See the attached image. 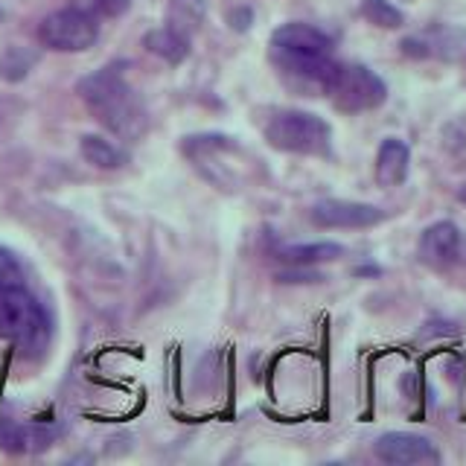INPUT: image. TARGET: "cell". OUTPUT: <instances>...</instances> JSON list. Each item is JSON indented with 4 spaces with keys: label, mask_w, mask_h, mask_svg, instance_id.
<instances>
[{
    "label": "cell",
    "mask_w": 466,
    "mask_h": 466,
    "mask_svg": "<svg viewBox=\"0 0 466 466\" xmlns=\"http://www.w3.org/2000/svg\"><path fill=\"white\" fill-rule=\"evenodd\" d=\"M266 140L289 155H329L332 128L324 116L309 111H280L266 126Z\"/></svg>",
    "instance_id": "cell-3"
},
{
    "label": "cell",
    "mask_w": 466,
    "mask_h": 466,
    "mask_svg": "<svg viewBox=\"0 0 466 466\" xmlns=\"http://www.w3.org/2000/svg\"><path fill=\"white\" fill-rule=\"evenodd\" d=\"M79 152L91 167L96 169H120L126 164V155L116 146L99 135H85L79 140Z\"/></svg>",
    "instance_id": "cell-13"
},
{
    "label": "cell",
    "mask_w": 466,
    "mask_h": 466,
    "mask_svg": "<svg viewBox=\"0 0 466 466\" xmlns=\"http://www.w3.org/2000/svg\"><path fill=\"white\" fill-rule=\"evenodd\" d=\"M76 94L111 135L123 140H137L146 131V114L140 108V99L114 70H96L91 76L79 79Z\"/></svg>",
    "instance_id": "cell-1"
},
{
    "label": "cell",
    "mask_w": 466,
    "mask_h": 466,
    "mask_svg": "<svg viewBox=\"0 0 466 466\" xmlns=\"http://www.w3.org/2000/svg\"><path fill=\"white\" fill-rule=\"evenodd\" d=\"M461 248H463V237H461V228L455 222H434L422 230L420 245H417V254L420 259L426 262L429 268L443 271L449 266H455L461 259Z\"/></svg>",
    "instance_id": "cell-8"
},
{
    "label": "cell",
    "mask_w": 466,
    "mask_h": 466,
    "mask_svg": "<svg viewBox=\"0 0 466 466\" xmlns=\"http://www.w3.org/2000/svg\"><path fill=\"white\" fill-rule=\"evenodd\" d=\"M0 335L26 356L41 353L50 341V318L24 286L0 295Z\"/></svg>",
    "instance_id": "cell-2"
},
{
    "label": "cell",
    "mask_w": 466,
    "mask_h": 466,
    "mask_svg": "<svg viewBox=\"0 0 466 466\" xmlns=\"http://www.w3.org/2000/svg\"><path fill=\"white\" fill-rule=\"evenodd\" d=\"M94 4L106 15H111V18H116V15H123L131 6V0H94Z\"/></svg>",
    "instance_id": "cell-20"
},
{
    "label": "cell",
    "mask_w": 466,
    "mask_h": 466,
    "mask_svg": "<svg viewBox=\"0 0 466 466\" xmlns=\"http://www.w3.org/2000/svg\"><path fill=\"white\" fill-rule=\"evenodd\" d=\"M280 280L283 283H315V280H320V277L315 271H306V266H303V271H286V274H280Z\"/></svg>",
    "instance_id": "cell-21"
},
{
    "label": "cell",
    "mask_w": 466,
    "mask_h": 466,
    "mask_svg": "<svg viewBox=\"0 0 466 466\" xmlns=\"http://www.w3.org/2000/svg\"><path fill=\"white\" fill-rule=\"evenodd\" d=\"M309 218L318 228H347L361 230L385 222V210H379L376 204L364 201H347V198H324L309 210Z\"/></svg>",
    "instance_id": "cell-6"
},
{
    "label": "cell",
    "mask_w": 466,
    "mask_h": 466,
    "mask_svg": "<svg viewBox=\"0 0 466 466\" xmlns=\"http://www.w3.org/2000/svg\"><path fill=\"white\" fill-rule=\"evenodd\" d=\"M327 96L332 106L344 114H361L373 111L388 99L385 82L376 76L370 67L364 65H339L335 76L327 87Z\"/></svg>",
    "instance_id": "cell-4"
},
{
    "label": "cell",
    "mask_w": 466,
    "mask_h": 466,
    "mask_svg": "<svg viewBox=\"0 0 466 466\" xmlns=\"http://www.w3.org/2000/svg\"><path fill=\"white\" fill-rule=\"evenodd\" d=\"M201 21H204V0H169L167 24L175 33L189 38V33H196Z\"/></svg>",
    "instance_id": "cell-14"
},
{
    "label": "cell",
    "mask_w": 466,
    "mask_h": 466,
    "mask_svg": "<svg viewBox=\"0 0 466 466\" xmlns=\"http://www.w3.org/2000/svg\"><path fill=\"white\" fill-rule=\"evenodd\" d=\"M461 201H463V204H466V184H463V187H461Z\"/></svg>",
    "instance_id": "cell-22"
},
{
    "label": "cell",
    "mask_w": 466,
    "mask_h": 466,
    "mask_svg": "<svg viewBox=\"0 0 466 466\" xmlns=\"http://www.w3.org/2000/svg\"><path fill=\"white\" fill-rule=\"evenodd\" d=\"M24 286V268H21V262L15 259L12 251H6L4 245H0V295L9 289H18Z\"/></svg>",
    "instance_id": "cell-18"
},
{
    "label": "cell",
    "mask_w": 466,
    "mask_h": 466,
    "mask_svg": "<svg viewBox=\"0 0 466 466\" xmlns=\"http://www.w3.org/2000/svg\"><path fill=\"white\" fill-rule=\"evenodd\" d=\"M280 259L289 266L303 268V266H315V262H332L344 257V245L339 242H309V245H286L280 248Z\"/></svg>",
    "instance_id": "cell-11"
},
{
    "label": "cell",
    "mask_w": 466,
    "mask_h": 466,
    "mask_svg": "<svg viewBox=\"0 0 466 466\" xmlns=\"http://www.w3.org/2000/svg\"><path fill=\"white\" fill-rule=\"evenodd\" d=\"M38 65V53L29 47H6L0 56V76L6 82H21Z\"/></svg>",
    "instance_id": "cell-15"
},
{
    "label": "cell",
    "mask_w": 466,
    "mask_h": 466,
    "mask_svg": "<svg viewBox=\"0 0 466 466\" xmlns=\"http://www.w3.org/2000/svg\"><path fill=\"white\" fill-rule=\"evenodd\" d=\"M0 18H4V12H0Z\"/></svg>",
    "instance_id": "cell-23"
},
{
    "label": "cell",
    "mask_w": 466,
    "mask_h": 466,
    "mask_svg": "<svg viewBox=\"0 0 466 466\" xmlns=\"http://www.w3.org/2000/svg\"><path fill=\"white\" fill-rule=\"evenodd\" d=\"M332 38L309 24H283L271 35L274 56H329Z\"/></svg>",
    "instance_id": "cell-9"
},
{
    "label": "cell",
    "mask_w": 466,
    "mask_h": 466,
    "mask_svg": "<svg viewBox=\"0 0 466 466\" xmlns=\"http://www.w3.org/2000/svg\"><path fill=\"white\" fill-rule=\"evenodd\" d=\"M429 47V56L437 53L446 62H458V58L466 56V33L461 29H434L429 38H422Z\"/></svg>",
    "instance_id": "cell-16"
},
{
    "label": "cell",
    "mask_w": 466,
    "mask_h": 466,
    "mask_svg": "<svg viewBox=\"0 0 466 466\" xmlns=\"http://www.w3.org/2000/svg\"><path fill=\"white\" fill-rule=\"evenodd\" d=\"M38 38L44 47L58 50V53H82L94 47L99 38V26L91 15L79 9H58L41 21Z\"/></svg>",
    "instance_id": "cell-5"
},
{
    "label": "cell",
    "mask_w": 466,
    "mask_h": 466,
    "mask_svg": "<svg viewBox=\"0 0 466 466\" xmlns=\"http://www.w3.org/2000/svg\"><path fill=\"white\" fill-rule=\"evenodd\" d=\"M373 451L379 461L393 463V466H408V463H437L441 455H437L434 443L422 434H411V431H385L376 437Z\"/></svg>",
    "instance_id": "cell-7"
},
{
    "label": "cell",
    "mask_w": 466,
    "mask_h": 466,
    "mask_svg": "<svg viewBox=\"0 0 466 466\" xmlns=\"http://www.w3.org/2000/svg\"><path fill=\"white\" fill-rule=\"evenodd\" d=\"M251 21H254V12L248 9V6H239V9L228 12V24H230V29H237V33H245V29L251 26Z\"/></svg>",
    "instance_id": "cell-19"
},
{
    "label": "cell",
    "mask_w": 466,
    "mask_h": 466,
    "mask_svg": "<svg viewBox=\"0 0 466 466\" xmlns=\"http://www.w3.org/2000/svg\"><path fill=\"white\" fill-rule=\"evenodd\" d=\"M408 167H411V149H408V143L400 137H385L376 152V169H373L376 184L385 189L405 184Z\"/></svg>",
    "instance_id": "cell-10"
},
{
    "label": "cell",
    "mask_w": 466,
    "mask_h": 466,
    "mask_svg": "<svg viewBox=\"0 0 466 466\" xmlns=\"http://www.w3.org/2000/svg\"><path fill=\"white\" fill-rule=\"evenodd\" d=\"M361 15L368 18L370 24L382 26V29H397L402 26V12L390 4V0H364L361 4Z\"/></svg>",
    "instance_id": "cell-17"
},
{
    "label": "cell",
    "mask_w": 466,
    "mask_h": 466,
    "mask_svg": "<svg viewBox=\"0 0 466 466\" xmlns=\"http://www.w3.org/2000/svg\"><path fill=\"white\" fill-rule=\"evenodd\" d=\"M143 47L155 53L157 58H164L169 65H181L187 53H189V38L175 33V29L164 26V29H152V33L143 35Z\"/></svg>",
    "instance_id": "cell-12"
}]
</instances>
